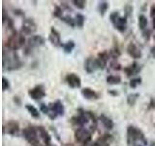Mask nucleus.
Listing matches in <instances>:
<instances>
[{
    "mask_svg": "<svg viewBox=\"0 0 155 146\" xmlns=\"http://www.w3.org/2000/svg\"><path fill=\"white\" fill-rule=\"evenodd\" d=\"M127 143L129 146L147 145V140L142 130L135 126H129L127 128Z\"/></svg>",
    "mask_w": 155,
    "mask_h": 146,
    "instance_id": "obj_1",
    "label": "nucleus"
},
{
    "mask_svg": "<svg viewBox=\"0 0 155 146\" xmlns=\"http://www.w3.org/2000/svg\"><path fill=\"white\" fill-rule=\"evenodd\" d=\"M25 44V38H24L23 34L21 32L14 30L11 35L8 37L6 43H5V46L7 47L8 50L16 52L18 49L23 47Z\"/></svg>",
    "mask_w": 155,
    "mask_h": 146,
    "instance_id": "obj_2",
    "label": "nucleus"
},
{
    "mask_svg": "<svg viewBox=\"0 0 155 146\" xmlns=\"http://www.w3.org/2000/svg\"><path fill=\"white\" fill-rule=\"evenodd\" d=\"M23 65V62L19 60L18 56L16 52L10 51L8 52V57L3 55V66L4 69H7L8 71L17 70L19 69Z\"/></svg>",
    "mask_w": 155,
    "mask_h": 146,
    "instance_id": "obj_3",
    "label": "nucleus"
},
{
    "mask_svg": "<svg viewBox=\"0 0 155 146\" xmlns=\"http://www.w3.org/2000/svg\"><path fill=\"white\" fill-rule=\"evenodd\" d=\"M22 136L30 146H41L38 139V130L33 126H28L22 130Z\"/></svg>",
    "mask_w": 155,
    "mask_h": 146,
    "instance_id": "obj_4",
    "label": "nucleus"
},
{
    "mask_svg": "<svg viewBox=\"0 0 155 146\" xmlns=\"http://www.w3.org/2000/svg\"><path fill=\"white\" fill-rule=\"evenodd\" d=\"M92 133L86 128H78L75 131V140L82 146H88L91 142Z\"/></svg>",
    "mask_w": 155,
    "mask_h": 146,
    "instance_id": "obj_5",
    "label": "nucleus"
},
{
    "mask_svg": "<svg viewBox=\"0 0 155 146\" xmlns=\"http://www.w3.org/2000/svg\"><path fill=\"white\" fill-rule=\"evenodd\" d=\"M45 42H46L45 38H44L43 36H41V35H33V36H31L30 38L28 39L26 44H25V48H24V51H23L24 55H25V56L30 55L34 48L43 46L44 44H45Z\"/></svg>",
    "mask_w": 155,
    "mask_h": 146,
    "instance_id": "obj_6",
    "label": "nucleus"
},
{
    "mask_svg": "<svg viewBox=\"0 0 155 146\" xmlns=\"http://www.w3.org/2000/svg\"><path fill=\"white\" fill-rule=\"evenodd\" d=\"M110 22L113 23L115 29H117L119 32H124L127 27V18L120 17L118 12H114L110 16Z\"/></svg>",
    "mask_w": 155,
    "mask_h": 146,
    "instance_id": "obj_7",
    "label": "nucleus"
},
{
    "mask_svg": "<svg viewBox=\"0 0 155 146\" xmlns=\"http://www.w3.org/2000/svg\"><path fill=\"white\" fill-rule=\"evenodd\" d=\"M48 107H50V113H48V116L50 117L51 120H54L57 116H63L65 114L64 105H63V103L59 99L50 103L48 104Z\"/></svg>",
    "mask_w": 155,
    "mask_h": 146,
    "instance_id": "obj_8",
    "label": "nucleus"
},
{
    "mask_svg": "<svg viewBox=\"0 0 155 146\" xmlns=\"http://www.w3.org/2000/svg\"><path fill=\"white\" fill-rule=\"evenodd\" d=\"M37 30V24L33 19L25 18L21 24V33L24 35H31Z\"/></svg>",
    "mask_w": 155,
    "mask_h": 146,
    "instance_id": "obj_9",
    "label": "nucleus"
},
{
    "mask_svg": "<svg viewBox=\"0 0 155 146\" xmlns=\"http://www.w3.org/2000/svg\"><path fill=\"white\" fill-rule=\"evenodd\" d=\"M19 124L15 120H9L6 124L3 126V134H7L10 135H18L19 133Z\"/></svg>",
    "mask_w": 155,
    "mask_h": 146,
    "instance_id": "obj_10",
    "label": "nucleus"
},
{
    "mask_svg": "<svg viewBox=\"0 0 155 146\" xmlns=\"http://www.w3.org/2000/svg\"><path fill=\"white\" fill-rule=\"evenodd\" d=\"M28 95L34 100H40L46 96V90L43 85H37L28 91Z\"/></svg>",
    "mask_w": 155,
    "mask_h": 146,
    "instance_id": "obj_11",
    "label": "nucleus"
},
{
    "mask_svg": "<svg viewBox=\"0 0 155 146\" xmlns=\"http://www.w3.org/2000/svg\"><path fill=\"white\" fill-rule=\"evenodd\" d=\"M65 80L67 82L68 86L72 89H77V88H80L81 85V79L79 75H77L76 73H69L67 74Z\"/></svg>",
    "mask_w": 155,
    "mask_h": 146,
    "instance_id": "obj_12",
    "label": "nucleus"
},
{
    "mask_svg": "<svg viewBox=\"0 0 155 146\" xmlns=\"http://www.w3.org/2000/svg\"><path fill=\"white\" fill-rule=\"evenodd\" d=\"M97 69H100L97 58H93V57L86 58L84 61V70L88 73V74H91V73L95 72Z\"/></svg>",
    "mask_w": 155,
    "mask_h": 146,
    "instance_id": "obj_13",
    "label": "nucleus"
},
{
    "mask_svg": "<svg viewBox=\"0 0 155 146\" xmlns=\"http://www.w3.org/2000/svg\"><path fill=\"white\" fill-rule=\"evenodd\" d=\"M48 40L51 41V43L54 47H61V46L63 47V44L61 43L60 33L54 27L51 28V34H50V36H48Z\"/></svg>",
    "mask_w": 155,
    "mask_h": 146,
    "instance_id": "obj_14",
    "label": "nucleus"
},
{
    "mask_svg": "<svg viewBox=\"0 0 155 146\" xmlns=\"http://www.w3.org/2000/svg\"><path fill=\"white\" fill-rule=\"evenodd\" d=\"M127 53L130 57H132L135 60H138V58H140L143 56L142 54V51H140V49L134 43H129L128 46H127Z\"/></svg>",
    "mask_w": 155,
    "mask_h": 146,
    "instance_id": "obj_15",
    "label": "nucleus"
},
{
    "mask_svg": "<svg viewBox=\"0 0 155 146\" xmlns=\"http://www.w3.org/2000/svg\"><path fill=\"white\" fill-rule=\"evenodd\" d=\"M110 57V54L108 51H103L98 54L97 61H98L100 69H105V67L107 66V63H108Z\"/></svg>",
    "mask_w": 155,
    "mask_h": 146,
    "instance_id": "obj_16",
    "label": "nucleus"
},
{
    "mask_svg": "<svg viewBox=\"0 0 155 146\" xmlns=\"http://www.w3.org/2000/svg\"><path fill=\"white\" fill-rule=\"evenodd\" d=\"M123 71L126 74L127 77H132L136 74H138V73L140 71V66L138 62L134 61L132 64H130L128 66H126L123 68Z\"/></svg>",
    "mask_w": 155,
    "mask_h": 146,
    "instance_id": "obj_17",
    "label": "nucleus"
},
{
    "mask_svg": "<svg viewBox=\"0 0 155 146\" xmlns=\"http://www.w3.org/2000/svg\"><path fill=\"white\" fill-rule=\"evenodd\" d=\"M37 130H38L39 136H40V137L42 138V140L44 141V144L45 145L51 144V136L50 134L48 133V130H46L45 127L39 126V127H37Z\"/></svg>",
    "mask_w": 155,
    "mask_h": 146,
    "instance_id": "obj_18",
    "label": "nucleus"
},
{
    "mask_svg": "<svg viewBox=\"0 0 155 146\" xmlns=\"http://www.w3.org/2000/svg\"><path fill=\"white\" fill-rule=\"evenodd\" d=\"M81 95L84 96V99H89V100H96L99 99L98 92L92 90L91 88H84L81 90Z\"/></svg>",
    "mask_w": 155,
    "mask_h": 146,
    "instance_id": "obj_19",
    "label": "nucleus"
},
{
    "mask_svg": "<svg viewBox=\"0 0 155 146\" xmlns=\"http://www.w3.org/2000/svg\"><path fill=\"white\" fill-rule=\"evenodd\" d=\"M99 120L101 121L102 125H103L107 130H113V129H114V121L111 120V119L110 118V117L106 116L105 114H101V115L99 116Z\"/></svg>",
    "mask_w": 155,
    "mask_h": 146,
    "instance_id": "obj_20",
    "label": "nucleus"
},
{
    "mask_svg": "<svg viewBox=\"0 0 155 146\" xmlns=\"http://www.w3.org/2000/svg\"><path fill=\"white\" fill-rule=\"evenodd\" d=\"M110 57H113L114 60H117V57H119L121 55V51L118 45L117 39H115V37L114 38V47L111 49V51L110 52Z\"/></svg>",
    "mask_w": 155,
    "mask_h": 146,
    "instance_id": "obj_21",
    "label": "nucleus"
},
{
    "mask_svg": "<svg viewBox=\"0 0 155 146\" xmlns=\"http://www.w3.org/2000/svg\"><path fill=\"white\" fill-rule=\"evenodd\" d=\"M147 18L144 16L143 14L140 15L139 18H138V24H139V27L140 30H145L147 29Z\"/></svg>",
    "mask_w": 155,
    "mask_h": 146,
    "instance_id": "obj_22",
    "label": "nucleus"
},
{
    "mask_svg": "<svg viewBox=\"0 0 155 146\" xmlns=\"http://www.w3.org/2000/svg\"><path fill=\"white\" fill-rule=\"evenodd\" d=\"M25 108L29 112V114H30L33 117V118H35V119H39V118H40V113H39V110L34 105L26 104L25 105Z\"/></svg>",
    "mask_w": 155,
    "mask_h": 146,
    "instance_id": "obj_23",
    "label": "nucleus"
},
{
    "mask_svg": "<svg viewBox=\"0 0 155 146\" xmlns=\"http://www.w3.org/2000/svg\"><path fill=\"white\" fill-rule=\"evenodd\" d=\"M106 81L110 85H118L121 83V77L119 75H109L106 78Z\"/></svg>",
    "mask_w": 155,
    "mask_h": 146,
    "instance_id": "obj_24",
    "label": "nucleus"
},
{
    "mask_svg": "<svg viewBox=\"0 0 155 146\" xmlns=\"http://www.w3.org/2000/svg\"><path fill=\"white\" fill-rule=\"evenodd\" d=\"M109 9V2L107 1H100L98 4V12L101 15V17H104L106 12Z\"/></svg>",
    "mask_w": 155,
    "mask_h": 146,
    "instance_id": "obj_25",
    "label": "nucleus"
},
{
    "mask_svg": "<svg viewBox=\"0 0 155 146\" xmlns=\"http://www.w3.org/2000/svg\"><path fill=\"white\" fill-rule=\"evenodd\" d=\"M75 47H76V44L73 40H69V41H67L65 44H63V50H64V52L67 54L72 53V51L74 50Z\"/></svg>",
    "mask_w": 155,
    "mask_h": 146,
    "instance_id": "obj_26",
    "label": "nucleus"
},
{
    "mask_svg": "<svg viewBox=\"0 0 155 146\" xmlns=\"http://www.w3.org/2000/svg\"><path fill=\"white\" fill-rule=\"evenodd\" d=\"M84 22H85V17L81 14H77L75 16V23H76V26L81 28L84 26Z\"/></svg>",
    "mask_w": 155,
    "mask_h": 146,
    "instance_id": "obj_27",
    "label": "nucleus"
},
{
    "mask_svg": "<svg viewBox=\"0 0 155 146\" xmlns=\"http://www.w3.org/2000/svg\"><path fill=\"white\" fill-rule=\"evenodd\" d=\"M139 96H140V94H138V92H135V94H130L127 96V103L130 106H134L136 104V102H137Z\"/></svg>",
    "mask_w": 155,
    "mask_h": 146,
    "instance_id": "obj_28",
    "label": "nucleus"
},
{
    "mask_svg": "<svg viewBox=\"0 0 155 146\" xmlns=\"http://www.w3.org/2000/svg\"><path fill=\"white\" fill-rule=\"evenodd\" d=\"M7 23V27L9 29H12V30L14 31V22L13 19L10 18L9 16H6V13H5V11L3 12V23Z\"/></svg>",
    "mask_w": 155,
    "mask_h": 146,
    "instance_id": "obj_29",
    "label": "nucleus"
},
{
    "mask_svg": "<svg viewBox=\"0 0 155 146\" xmlns=\"http://www.w3.org/2000/svg\"><path fill=\"white\" fill-rule=\"evenodd\" d=\"M61 21H63L66 24H68V26H71V27H75V26H76L75 19H73L72 17H70L69 15H67V16L63 17V18L61 19Z\"/></svg>",
    "mask_w": 155,
    "mask_h": 146,
    "instance_id": "obj_30",
    "label": "nucleus"
},
{
    "mask_svg": "<svg viewBox=\"0 0 155 146\" xmlns=\"http://www.w3.org/2000/svg\"><path fill=\"white\" fill-rule=\"evenodd\" d=\"M52 15H53V17H55V18L62 19L63 18V9L60 6H55L54 9H53Z\"/></svg>",
    "mask_w": 155,
    "mask_h": 146,
    "instance_id": "obj_31",
    "label": "nucleus"
},
{
    "mask_svg": "<svg viewBox=\"0 0 155 146\" xmlns=\"http://www.w3.org/2000/svg\"><path fill=\"white\" fill-rule=\"evenodd\" d=\"M110 66L111 69L116 70V71L122 69V66H121V64L117 61V60H113V61H111L110 62Z\"/></svg>",
    "mask_w": 155,
    "mask_h": 146,
    "instance_id": "obj_32",
    "label": "nucleus"
},
{
    "mask_svg": "<svg viewBox=\"0 0 155 146\" xmlns=\"http://www.w3.org/2000/svg\"><path fill=\"white\" fill-rule=\"evenodd\" d=\"M72 3L74 4V6L81 10L84 9L86 5V1H84V0H74V1H72Z\"/></svg>",
    "mask_w": 155,
    "mask_h": 146,
    "instance_id": "obj_33",
    "label": "nucleus"
},
{
    "mask_svg": "<svg viewBox=\"0 0 155 146\" xmlns=\"http://www.w3.org/2000/svg\"><path fill=\"white\" fill-rule=\"evenodd\" d=\"M140 83H142V78H140V77L134 78V79H132V80L130 81L129 86L131 88H133V89H135V88H137L139 85H140Z\"/></svg>",
    "mask_w": 155,
    "mask_h": 146,
    "instance_id": "obj_34",
    "label": "nucleus"
},
{
    "mask_svg": "<svg viewBox=\"0 0 155 146\" xmlns=\"http://www.w3.org/2000/svg\"><path fill=\"white\" fill-rule=\"evenodd\" d=\"M124 13H125V18H129L132 16L133 13V6L130 4H126L124 7Z\"/></svg>",
    "mask_w": 155,
    "mask_h": 146,
    "instance_id": "obj_35",
    "label": "nucleus"
},
{
    "mask_svg": "<svg viewBox=\"0 0 155 146\" xmlns=\"http://www.w3.org/2000/svg\"><path fill=\"white\" fill-rule=\"evenodd\" d=\"M10 88H11V85H10V82L7 78L3 77L2 78V90L5 92V91H8L10 90Z\"/></svg>",
    "mask_w": 155,
    "mask_h": 146,
    "instance_id": "obj_36",
    "label": "nucleus"
},
{
    "mask_svg": "<svg viewBox=\"0 0 155 146\" xmlns=\"http://www.w3.org/2000/svg\"><path fill=\"white\" fill-rule=\"evenodd\" d=\"M40 110L46 115H48V113H50V107L45 103H40Z\"/></svg>",
    "mask_w": 155,
    "mask_h": 146,
    "instance_id": "obj_37",
    "label": "nucleus"
},
{
    "mask_svg": "<svg viewBox=\"0 0 155 146\" xmlns=\"http://www.w3.org/2000/svg\"><path fill=\"white\" fill-rule=\"evenodd\" d=\"M150 34H151V30H150V29H145V30L143 31V36L145 40H149Z\"/></svg>",
    "mask_w": 155,
    "mask_h": 146,
    "instance_id": "obj_38",
    "label": "nucleus"
},
{
    "mask_svg": "<svg viewBox=\"0 0 155 146\" xmlns=\"http://www.w3.org/2000/svg\"><path fill=\"white\" fill-rule=\"evenodd\" d=\"M148 109H155V97H152L151 99L149 101V104H148Z\"/></svg>",
    "mask_w": 155,
    "mask_h": 146,
    "instance_id": "obj_39",
    "label": "nucleus"
},
{
    "mask_svg": "<svg viewBox=\"0 0 155 146\" xmlns=\"http://www.w3.org/2000/svg\"><path fill=\"white\" fill-rule=\"evenodd\" d=\"M14 13H15V15H17V16L24 17V12L22 11V10H21V9H15Z\"/></svg>",
    "mask_w": 155,
    "mask_h": 146,
    "instance_id": "obj_40",
    "label": "nucleus"
},
{
    "mask_svg": "<svg viewBox=\"0 0 155 146\" xmlns=\"http://www.w3.org/2000/svg\"><path fill=\"white\" fill-rule=\"evenodd\" d=\"M14 102L16 104H18V105H21V99H19V96H14Z\"/></svg>",
    "mask_w": 155,
    "mask_h": 146,
    "instance_id": "obj_41",
    "label": "nucleus"
},
{
    "mask_svg": "<svg viewBox=\"0 0 155 146\" xmlns=\"http://www.w3.org/2000/svg\"><path fill=\"white\" fill-rule=\"evenodd\" d=\"M150 16L155 18V5H152L151 8H150Z\"/></svg>",
    "mask_w": 155,
    "mask_h": 146,
    "instance_id": "obj_42",
    "label": "nucleus"
},
{
    "mask_svg": "<svg viewBox=\"0 0 155 146\" xmlns=\"http://www.w3.org/2000/svg\"><path fill=\"white\" fill-rule=\"evenodd\" d=\"M150 54H151L152 57H155V47H152L150 49Z\"/></svg>",
    "mask_w": 155,
    "mask_h": 146,
    "instance_id": "obj_43",
    "label": "nucleus"
},
{
    "mask_svg": "<svg viewBox=\"0 0 155 146\" xmlns=\"http://www.w3.org/2000/svg\"><path fill=\"white\" fill-rule=\"evenodd\" d=\"M62 146H75L73 143H70V142H68V143H64Z\"/></svg>",
    "mask_w": 155,
    "mask_h": 146,
    "instance_id": "obj_44",
    "label": "nucleus"
},
{
    "mask_svg": "<svg viewBox=\"0 0 155 146\" xmlns=\"http://www.w3.org/2000/svg\"><path fill=\"white\" fill-rule=\"evenodd\" d=\"M109 94H110V95H114V96H116V95H117V92H113V91H110V92H109Z\"/></svg>",
    "mask_w": 155,
    "mask_h": 146,
    "instance_id": "obj_45",
    "label": "nucleus"
},
{
    "mask_svg": "<svg viewBox=\"0 0 155 146\" xmlns=\"http://www.w3.org/2000/svg\"><path fill=\"white\" fill-rule=\"evenodd\" d=\"M152 26H153V28L155 29V18H153L152 19Z\"/></svg>",
    "mask_w": 155,
    "mask_h": 146,
    "instance_id": "obj_46",
    "label": "nucleus"
},
{
    "mask_svg": "<svg viewBox=\"0 0 155 146\" xmlns=\"http://www.w3.org/2000/svg\"><path fill=\"white\" fill-rule=\"evenodd\" d=\"M149 146H155V141H152V142L149 144Z\"/></svg>",
    "mask_w": 155,
    "mask_h": 146,
    "instance_id": "obj_47",
    "label": "nucleus"
},
{
    "mask_svg": "<svg viewBox=\"0 0 155 146\" xmlns=\"http://www.w3.org/2000/svg\"><path fill=\"white\" fill-rule=\"evenodd\" d=\"M45 146H55V145H53V144L51 143V144H50V145H45Z\"/></svg>",
    "mask_w": 155,
    "mask_h": 146,
    "instance_id": "obj_48",
    "label": "nucleus"
},
{
    "mask_svg": "<svg viewBox=\"0 0 155 146\" xmlns=\"http://www.w3.org/2000/svg\"><path fill=\"white\" fill-rule=\"evenodd\" d=\"M154 39H155V35H154Z\"/></svg>",
    "mask_w": 155,
    "mask_h": 146,
    "instance_id": "obj_49",
    "label": "nucleus"
}]
</instances>
